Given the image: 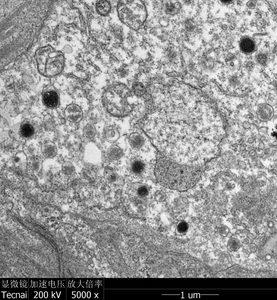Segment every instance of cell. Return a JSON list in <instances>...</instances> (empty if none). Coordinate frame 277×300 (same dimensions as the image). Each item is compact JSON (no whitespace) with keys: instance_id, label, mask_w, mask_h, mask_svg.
<instances>
[{"instance_id":"cell-8","label":"cell","mask_w":277,"mask_h":300,"mask_svg":"<svg viewBox=\"0 0 277 300\" xmlns=\"http://www.w3.org/2000/svg\"><path fill=\"white\" fill-rule=\"evenodd\" d=\"M129 144L133 149L138 150L140 149L145 144V139L140 133L134 132L131 133L128 138Z\"/></svg>"},{"instance_id":"cell-31","label":"cell","mask_w":277,"mask_h":300,"mask_svg":"<svg viewBox=\"0 0 277 300\" xmlns=\"http://www.w3.org/2000/svg\"><path fill=\"white\" fill-rule=\"evenodd\" d=\"M229 230L228 227L224 226L220 228L219 230V233L224 236H226L229 232Z\"/></svg>"},{"instance_id":"cell-37","label":"cell","mask_w":277,"mask_h":300,"mask_svg":"<svg viewBox=\"0 0 277 300\" xmlns=\"http://www.w3.org/2000/svg\"><path fill=\"white\" fill-rule=\"evenodd\" d=\"M266 258L267 260H269L271 258V255L269 254H267L266 256Z\"/></svg>"},{"instance_id":"cell-15","label":"cell","mask_w":277,"mask_h":300,"mask_svg":"<svg viewBox=\"0 0 277 300\" xmlns=\"http://www.w3.org/2000/svg\"><path fill=\"white\" fill-rule=\"evenodd\" d=\"M240 50L246 53H250L255 49V45L253 40L251 38L245 37L243 38L240 42Z\"/></svg>"},{"instance_id":"cell-1","label":"cell","mask_w":277,"mask_h":300,"mask_svg":"<svg viewBox=\"0 0 277 300\" xmlns=\"http://www.w3.org/2000/svg\"><path fill=\"white\" fill-rule=\"evenodd\" d=\"M197 166L179 164L160 155L157 158L154 174L158 183L167 188L183 191L194 187L200 178L202 170Z\"/></svg>"},{"instance_id":"cell-6","label":"cell","mask_w":277,"mask_h":300,"mask_svg":"<svg viewBox=\"0 0 277 300\" xmlns=\"http://www.w3.org/2000/svg\"><path fill=\"white\" fill-rule=\"evenodd\" d=\"M41 150L43 156L47 158H53L57 153V149L56 144L50 140L46 141L42 143Z\"/></svg>"},{"instance_id":"cell-11","label":"cell","mask_w":277,"mask_h":300,"mask_svg":"<svg viewBox=\"0 0 277 300\" xmlns=\"http://www.w3.org/2000/svg\"><path fill=\"white\" fill-rule=\"evenodd\" d=\"M81 144V140L78 135L73 133L68 135L66 140V145L70 150L77 151L79 150Z\"/></svg>"},{"instance_id":"cell-22","label":"cell","mask_w":277,"mask_h":300,"mask_svg":"<svg viewBox=\"0 0 277 300\" xmlns=\"http://www.w3.org/2000/svg\"><path fill=\"white\" fill-rule=\"evenodd\" d=\"M240 246L239 241L237 238H233L228 241L227 248L231 251H236L239 249Z\"/></svg>"},{"instance_id":"cell-3","label":"cell","mask_w":277,"mask_h":300,"mask_svg":"<svg viewBox=\"0 0 277 300\" xmlns=\"http://www.w3.org/2000/svg\"><path fill=\"white\" fill-rule=\"evenodd\" d=\"M65 116L67 119L72 122L77 123L82 119L83 116V111L78 105L71 104L68 105L65 111Z\"/></svg>"},{"instance_id":"cell-34","label":"cell","mask_w":277,"mask_h":300,"mask_svg":"<svg viewBox=\"0 0 277 300\" xmlns=\"http://www.w3.org/2000/svg\"><path fill=\"white\" fill-rule=\"evenodd\" d=\"M257 60L259 63L262 64H265L267 61V57L265 55L261 54L258 56Z\"/></svg>"},{"instance_id":"cell-13","label":"cell","mask_w":277,"mask_h":300,"mask_svg":"<svg viewBox=\"0 0 277 300\" xmlns=\"http://www.w3.org/2000/svg\"><path fill=\"white\" fill-rule=\"evenodd\" d=\"M181 7V5L179 2H169L164 4L163 9L166 14L168 15L174 16L179 13Z\"/></svg>"},{"instance_id":"cell-36","label":"cell","mask_w":277,"mask_h":300,"mask_svg":"<svg viewBox=\"0 0 277 300\" xmlns=\"http://www.w3.org/2000/svg\"><path fill=\"white\" fill-rule=\"evenodd\" d=\"M248 250L252 253L255 252L257 250V247L256 244L254 243H251L248 245Z\"/></svg>"},{"instance_id":"cell-9","label":"cell","mask_w":277,"mask_h":300,"mask_svg":"<svg viewBox=\"0 0 277 300\" xmlns=\"http://www.w3.org/2000/svg\"><path fill=\"white\" fill-rule=\"evenodd\" d=\"M179 57L176 48L173 46H169L165 51V63L169 66H174L177 63Z\"/></svg>"},{"instance_id":"cell-16","label":"cell","mask_w":277,"mask_h":300,"mask_svg":"<svg viewBox=\"0 0 277 300\" xmlns=\"http://www.w3.org/2000/svg\"><path fill=\"white\" fill-rule=\"evenodd\" d=\"M20 131L22 136L25 138H30L35 134V129L33 126L28 122L24 123L22 124Z\"/></svg>"},{"instance_id":"cell-19","label":"cell","mask_w":277,"mask_h":300,"mask_svg":"<svg viewBox=\"0 0 277 300\" xmlns=\"http://www.w3.org/2000/svg\"><path fill=\"white\" fill-rule=\"evenodd\" d=\"M102 113L99 109L93 108L88 112L87 116L90 123L93 124L98 122L101 118Z\"/></svg>"},{"instance_id":"cell-12","label":"cell","mask_w":277,"mask_h":300,"mask_svg":"<svg viewBox=\"0 0 277 300\" xmlns=\"http://www.w3.org/2000/svg\"><path fill=\"white\" fill-rule=\"evenodd\" d=\"M146 165L142 160L138 158L133 159L130 162L129 169L130 172L135 175L143 173L146 169Z\"/></svg>"},{"instance_id":"cell-39","label":"cell","mask_w":277,"mask_h":300,"mask_svg":"<svg viewBox=\"0 0 277 300\" xmlns=\"http://www.w3.org/2000/svg\"><path fill=\"white\" fill-rule=\"evenodd\" d=\"M244 243L246 245L248 244L249 243V240L247 238H245L243 241Z\"/></svg>"},{"instance_id":"cell-29","label":"cell","mask_w":277,"mask_h":300,"mask_svg":"<svg viewBox=\"0 0 277 300\" xmlns=\"http://www.w3.org/2000/svg\"><path fill=\"white\" fill-rule=\"evenodd\" d=\"M44 126L46 130L50 131L55 129L56 125L54 121L51 119H50L44 121Z\"/></svg>"},{"instance_id":"cell-7","label":"cell","mask_w":277,"mask_h":300,"mask_svg":"<svg viewBox=\"0 0 277 300\" xmlns=\"http://www.w3.org/2000/svg\"><path fill=\"white\" fill-rule=\"evenodd\" d=\"M103 136L105 139L110 143L116 142L119 138L120 134L118 129L113 126H109L105 127L103 132Z\"/></svg>"},{"instance_id":"cell-26","label":"cell","mask_w":277,"mask_h":300,"mask_svg":"<svg viewBox=\"0 0 277 300\" xmlns=\"http://www.w3.org/2000/svg\"><path fill=\"white\" fill-rule=\"evenodd\" d=\"M153 76L155 84L163 86L167 81V78L165 75L162 73L155 74Z\"/></svg>"},{"instance_id":"cell-24","label":"cell","mask_w":277,"mask_h":300,"mask_svg":"<svg viewBox=\"0 0 277 300\" xmlns=\"http://www.w3.org/2000/svg\"><path fill=\"white\" fill-rule=\"evenodd\" d=\"M62 170L64 174L68 176L72 175L75 172L74 166L72 163L69 162H66L63 163Z\"/></svg>"},{"instance_id":"cell-32","label":"cell","mask_w":277,"mask_h":300,"mask_svg":"<svg viewBox=\"0 0 277 300\" xmlns=\"http://www.w3.org/2000/svg\"><path fill=\"white\" fill-rule=\"evenodd\" d=\"M159 21V24L162 27H166L169 25V20L166 17L161 18L160 19Z\"/></svg>"},{"instance_id":"cell-17","label":"cell","mask_w":277,"mask_h":300,"mask_svg":"<svg viewBox=\"0 0 277 300\" xmlns=\"http://www.w3.org/2000/svg\"><path fill=\"white\" fill-rule=\"evenodd\" d=\"M104 175L106 180L110 183L115 182L119 178V176L114 170L109 166H107L105 168L104 171Z\"/></svg>"},{"instance_id":"cell-30","label":"cell","mask_w":277,"mask_h":300,"mask_svg":"<svg viewBox=\"0 0 277 300\" xmlns=\"http://www.w3.org/2000/svg\"><path fill=\"white\" fill-rule=\"evenodd\" d=\"M138 195L141 197L146 195L148 194V190L145 186H142L140 187L138 190Z\"/></svg>"},{"instance_id":"cell-25","label":"cell","mask_w":277,"mask_h":300,"mask_svg":"<svg viewBox=\"0 0 277 300\" xmlns=\"http://www.w3.org/2000/svg\"><path fill=\"white\" fill-rule=\"evenodd\" d=\"M188 225L187 223L184 220H181L178 221L176 226V232L180 234H184L188 231Z\"/></svg>"},{"instance_id":"cell-5","label":"cell","mask_w":277,"mask_h":300,"mask_svg":"<svg viewBox=\"0 0 277 300\" xmlns=\"http://www.w3.org/2000/svg\"><path fill=\"white\" fill-rule=\"evenodd\" d=\"M258 117L263 121H267L271 119L274 115L273 108L269 104H261L258 107L257 111Z\"/></svg>"},{"instance_id":"cell-2","label":"cell","mask_w":277,"mask_h":300,"mask_svg":"<svg viewBox=\"0 0 277 300\" xmlns=\"http://www.w3.org/2000/svg\"><path fill=\"white\" fill-rule=\"evenodd\" d=\"M42 97L43 102L47 107L53 109L58 106L59 103V95L54 88H46L43 93Z\"/></svg>"},{"instance_id":"cell-18","label":"cell","mask_w":277,"mask_h":300,"mask_svg":"<svg viewBox=\"0 0 277 300\" xmlns=\"http://www.w3.org/2000/svg\"><path fill=\"white\" fill-rule=\"evenodd\" d=\"M96 8L98 11L101 14L106 15L109 13L111 9L110 3L107 1L101 0L96 4Z\"/></svg>"},{"instance_id":"cell-20","label":"cell","mask_w":277,"mask_h":300,"mask_svg":"<svg viewBox=\"0 0 277 300\" xmlns=\"http://www.w3.org/2000/svg\"><path fill=\"white\" fill-rule=\"evenodd\" d=\"M26 155L23 152L17 154L15 156L13 162L15 166L20 169H24L26 166L27 160Z\"/></svg>"},{"instance_id":"cell-35","label":"cell","mask_w":277,"mask_h":300,"mask_svg":"<svg viewBox=\"0 0 277 300\" xmlns=\"http://www.w3.org/2000/svg\"><path fill=\"white\" fill-rule=\"evenodd\" d=\"M39 166L40 164L38 161L35 159L34 160L31 164L32 169L35 171L39 169Z\"/></svg>"},{"instance_id":"cell-10","label":"cell","mask_w":277,"mask_h":300,"mask_svg":"<svg viewBox=\"0 0 277 300\" xmlns=\"http://www.w3.org/2000/svg\"><path fill=\"white\" fill-rule=\"evenodd\" d=\"M130 89L133 95L138 98H141L146 92L145 83L139 80L133 81Z\"/></svg>"},{"instance_id":"cell-14","label":"cell","mask_w":277,"mask_h":300,"mask_svg":"<svg viewBox=\"0 0 277 300\" xmlns=\"http://www.w3.org/2000/svg\"><path fill=\"white\" fill-rule=\"evenodd\" d=\"M108 158L112 160H117L120 159L124 154L122 149L119 146L113 145L110 146L107 151Z\"/></svg>"},{"instance_id":"cell-23","label":"cell","mask_w":277,"mask_h":300,"mask_svg":"<svg viewBox=\"0 0 277 300\" xmlns=\"http://www.w3.org/2000/svg\"><path fill=\"white\" fill-rule=\"evenodd\" d=\"M96 132V128L93 124L89 123L84 127L83 133L86 137L91 138L95 136Z\"/></svg>"},{"instance_id":"cell-27","label":"cell","mask_w":277,"mask_h":300,"mask_svg":"<svg viewBox=\"0 0 277 300\" xmlns=\"http://www.w3.org/2000/svg\"><path fill=\"white\" fill-rule=\"evenodd\" d=\"M184 26L185 30L189 33H193L196 28L195 23L191 19H187L185 21Z\"/></svg>"},{"instance_id":"cell-28","label":"cell","mask_w":277,"mask_h":300,"mask_svg":"<svg viewBox=\"0 0 277 300\" xmlns=\"http://www.w3.org/2000/svg\"><path fill=\"white\" fill-rule=\"evenodd\" d=\"M81 175L84 179L88 180H93L95 176V172L89 169H84L82 172Z\"/></svg>"},{"instance_id":"cell-4","label":"cell","mask_w":277,"mask_h":300,"mask_svg":"<svg viewBox=\"0 0 277 300\" xmlns=\"http://www.w3.org/2000/svg\"><path fill=\"white\" fill-rule=\"evenodd\" d=\"M196 66L201 71L208 74L214 71V63L211 57L206 55H202L198 60Z\"/></svg>"},{"instance_id":"cell-38","label":"cell","mask_w":277,"mask_h":300,"mask_svg":"<svg viewBox=\"0 0 277 300\" xmlns=\"http://www.w3.org/2000/svg\"><path fill=\"white\" fill-rule=\"evenodd\" d=\"M232 79H233V80H232L231 79V81H232V83H231V84H232V85H234V78H233ZM234 81H235V85L236 84V81L237 82V79H236L235 78V79H234Z\"/></svg>"},{"instance_id":"cell-33","label":"cell","mask_w":277,"mask_h":300,"mask_svg":"<svg viewBox=\"0 0 277 300\" xmlns=\"http://www.w3.org/2000/svg\"><path fill=\"white\" fill-rule=\"evenodd\" d=\"M141 98L144 102H147L153 99H156V98L154 97L152 95L146 92Z\"/></svg>"},{"instance_id":"cell-21","label":"cell","mask_w":277,"mask_h":300,"mask_svg":"<svg viewBox=\"0 0 277 300\" xmlns=\"http://www.w3.org/2000/svg\"><path fill=\"white\" fill-rule=\"evenodd\" d=\"M152 31L153 34L160 40H166L167 38V32L161 26L155 27Z\"/></svg>"}]
</instances>
